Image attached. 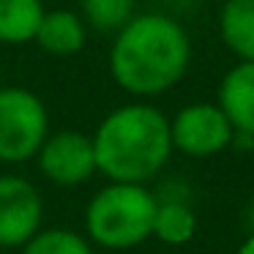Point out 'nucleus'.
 Returning a JSON list of instances; mask_svg holds the SVG:
<instances>
[{"label": "nucleus", "mask_w": 254, "mask_h": 254, "mask_svg": "<svg viewBox=\"0 0 254 254\" xmlns=\"http://www.w3.org/2000/svg\"><path fill=\"white\" fill-rule=\"evenodd\" d=\"M137 0H82L85 17L96 30H121L131 19Z\"/></svg>", "instance_id": "obj_14"}, {"label": "nucleus", "mask_w": 254, "mask_h": 254, "mask_svg": "<svg viewBox=\"0 0 254 254\" xmlns=\"http://www.w3.org/2000/svg\"><path fill=\"white\" fill-rule=\"evenodd\" d=\"M96 170L112 183H139L156 175L172 153L170 121L150 104L118 107L93 137Z\"/></svg>", "instance_id": "obj_2"}, {"label": "nucleus", "mask_w": 254, "mask_h": 254, "mask_svg": "<svg viewBox=\"0 0 254 254\" xmlns=\"http://www.w3.org/2000/svg\"><path fill=\"white\" fill-rule=\"evenodd\" d=\"M191 44L175 19L161 14L131 17L121 28L110 52V71L123 90L156 96L186 74Z\"/></svg>", "instance_id": "obj_1"}, {"label": "nucleus", "mask_w": 254, "mask_h": 254, "mask_svg": "<svg viewBox=\"0 0 254 254\" xmlns=\"http://www.w3.org/2000/svg\"><path fill=\"white\" fill-rule=\"evenodd\" d=\"M44 205L30 181L19 175H0V249L25 246L39 232Z\"/></svg>", "instance_id": "obj_6"}, {"label": "nucleus", "mask_w": 254, "mask_h": 254, "mask_svg": "<svg viewBox=\"0 0 254 254\" xmlns=\"http://www.w3.org/2000/svg\"><path fill=\"white\" fill-rule=\"evenodd\" d=\"M39 170L55 186H79L96 172L93 139L82 131H55L39 148Z\"/></svg>", "instance_id": "obj_7"}, {"label": "nucleus", "mask_w": 254, "mask_h": 254, "mask_svg": "<svg viewBox=\"0 0 254 254\" xmlns=\"http://www.w3.org/2000/svg\"><path fill=\"white\" fill-rule=\"evenodd\" d=\"M249 235H254V199L249 205Z\"/></svg>", "instance_id": "obj_16"}, {"label": "nucleus", "mask_w": 254, "mask_h": 254, "mask_svg": "<svg viewBox=\"0 0 254 254\" xmlns=\"http://www.w3.org/2000/svg\"><path fill=\"white\" fill-rule=\"evenodd\" d=\"M232 137L235 131L219 104H189L170 123L172 148L194 159L221 153L232 142Z\"/></svg>", "instance_id": "obj_5"}, {"label": "nucleus", "mask_w": 254, "mask_h": 254, "mask_svg": "<svg viewBox=\"0 0 254 254\" xmlns=\"http://www.w3.org/2000/svg\"><path fill=\"white\" fill-rule=\"evenodd\" d=\"M44 17L41 0H0V41L25 44L36 39Z\"/></svg>", "instance_id": "obj_11"}, {"label": "nucleus", "mask_w": 254, "mask_h": 254, "mask_svg": "<svg viewBox=\"0 0 254 254\" xmlns=\"http://www.w3.org/2000/svg\"><path fill=\"white\" fill-rule=\"evenodd\" d=\"M238 254H254V235H249L246 241L241 243V249H238Z\"/></svg>", "instance_id": "obj_15"}, {"label": "nucleus", "mask_w": 254, "mask_h": 254, "mask_svg": "<svg viewBox=\"0 0 254 254\" xmlns=\"http://www.w3.org/2000/svg\"><path fill=\"white\" fill-rule=\"evenodd\" d=\"M36 41L50 55H74L85 44V28L71 11H63V8L44 11L41 25L36 30Z\"/></svg>", "instance_id": "obj_9"}, {"label": "nucleus", "mask_w": 254, "mask_h": 254, "mask_svg": "<svg viewBox=\"0 0 254 254\" xmlns=\"http://www.w3.org/2000/svg\"><path fill=\"white\" fill-rule=\"evenodd\" d=\"M219 110L227 115L232 131L254 137V63L243 61L227 71L219 88Z\"/></svg>", "instance_id": "obj_8"}, {"label": "nucleus", "mask_w": 254, "mask_h": 254, "mask_svg": "<svg viewBox=\"0 0 254 254\" xmlns=\"http://www.w3.org/2000/svg\"><path fill=\"white\" fill-rule=\"evenodd\" d=\"M50 137L47 107L25 88L0 90V161L22 164L33 159Z\"/></svg>", "instance_id": "obj_4"}, {"label": "nucleus", "mask_w": 254, "mask_h": 254, "mask_svg": "<svg viewBox=\"0 0 254 254\" xmlns=\"http://www.w3.org/2000/svg\"><path fill=\"white\" fill-rule=\"evenodd\" d=\"M219 28L224 44L238 58L254 63V0H227Z\"/></svg>", "instance_id": "obj_10"}, {"label": "nucleus", "mask_w": 254, "mask_h": 254, "mask_svg": "<svg viewBox=\"0 0 254 254\" xmlns=\"http://www.w3.org/2000/svg\"><path fill=\"white\" fill-rule=\"evenodd\" d=\"M22 254H93L90 243L71 230H44L36 232L22 246Z\"/></svg>", "instance_id": "obj_13"}, {"label": "nucleus", "mask_w": 254, "mask_h": 254, "mask_svg": "<svg viewBox=\"0 0 254 254\" xmlns=\"http://www.w3.org/2000/svg\"><path fill=\"white\" fill-rule=\"evenodd\" d=\"M159 199L139 183H110L93 194L85 210L90 241L107 249H131L153 235Z\"/></svg>", "instance_id": "obj_3"}, {"label": "nucleus", "mask_w": 254, "mask_h": 254, "mask_svg": "<svg viewBox=\"0 0 254 254\" xmlns=\"http://www.w3.org/2000/svg\"><path fill=\"white\" fill-rule=\"evenodd\" d=\"M197 232V216L183 199H164L156 202L153 235L167 246H183Z\"/></svg>", "instance_id": "obj_12"}]
</instances>
